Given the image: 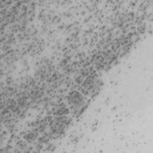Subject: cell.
<instances>
[{"label":"cell","instance_id":"cell-1","mask_svg":"<svg viewBox=\"0 0 153 153\" xmlns=\"http://www.w3.org/2000/svg\"><path fill=\"white\" fill-rule=\"evenodd\" d=\"M67 101L73 114L76 117L84 111L90 102L88 99L77 90H73L69 93Z\"/></svg>","mask_w":153,"mask_h":153},{"label":"cell","instance_id":"cell-2","mask_svg":"<svg viewBox=\"0 0 153 153\" xmlns=\"http://www.w3.org/2000/svg\"><path fill=\"white\" fill-rule=\"evenodd\" d=\"M72 121L71 118L65 115L56 117L49 124L48 135L53 139H56L63 134Z\"/></svg>","mask_w":153,"mask_h":153},{"label":"cell","instance_id":"cell-3","mask_svg":"<svg viewBox=\"0 0 153 153\" xmlns=\"http://www.w3.org/2000/svg\"><path fill=\"white\" fill-rule=\"evenodd\" d=\"M103 82L95 71L91 72L85 78L81 87L87 92V95L93 97L100 91Z\"/></svg>","mask_w":153,"mask_h":153},{"label":"cell","instance_id":"cell-4","mask_svg":"<svg viewBox=\"0 0 153 153\" xmlns=\"http://www.w3.org/2000/svg\"><path fill=\"white\" fill-rule=\"evenodd\" d=\"M55 111H56V115L59 116L65 115L69 114V110L66 107V105L63 103H61L60 104L58 105Z\"/></svg>","mask_w":153,"mask_h":153},{"label":"cell","instance_id":"cell-5","mask_svg":"<svg viewBox=\"0 0 153 153\" xmlns=\"http://www.w3.org/2000/svg\"><path fill=\"white\" fill-rule=\"evenodd\" d=\"M36 133H30L27 134L25 136V139L28 141V142H32L35 140V139L36 137Z\"/></svg>","mask_w":153,"mask_h":153}]
</instances>
